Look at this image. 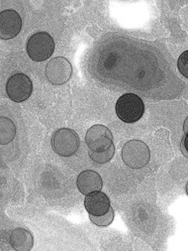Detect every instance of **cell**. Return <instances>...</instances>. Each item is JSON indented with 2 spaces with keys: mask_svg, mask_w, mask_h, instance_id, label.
Returning <instances> with one entry per match:
<instances>
[{
  "mask_svg": "<svg viewBox=\"0 0 188 251\" xmlns=\"http://www.w3.org/2000/svg\"><path fill=\"white\" fill-rule=\"evenodd\" d=\"M55 42L47 32H38L32 35L27 42V53L35 62L48 60L54 53Z\"/></svg>",
  "mask_w": 188,
  "mask_h": 251,
  "instance_id": "cell-1",
  "label": "cell"
},
{
  "mask_svg": "<svg viewBox=\"0 0 188 251\" xmlns=\"http://www.w3.org/2000/svg\"><path fill=\"white\" fill-rule=\"evenodd\" d=\"M10 245L17 251H30L34 245L32 233L25 228H15L11 231Z\"/></svg>",
  "mask_w": 188,
  "mask_h": 251,
  "instance_id": "cell-11",
  "label": "cell"
},
{
  "mask_svg": "<svg viewBox=\"0 0 188 251\" xmlns=\"http://www.w3.org/2000/svg\"><path fill=\"white\" fill-rule=\"evenodd\" d=\"M85 143L89 148L88 151L100 152L114 146L112 132L104 125L96 124L91 126L85 135Z\"/></svg>",
  "mask_w": 188,
  "mask_h": 251,
  "instance_id": "cell-6",
  "label": "cell"
},
{
  "mask_svg": "<svg viewBox=\"0 0 188 251\" xmlns=\"http://www.w3.org/2000/svg\"><path fill=\"white\" fill-rule=\"evenodd\" d=\"M186 194H187V196H188V182H187V184H186Z\"/></svg>",
  "mask_w": 188,
  "mask_h": 251,
  "instance_id": "cell-18",
  "label": "cell"
},
{
  "mask_svg": "<svg viewBox=\"0 0 188 251\" xmlns=\"http://www.w3.org/2000/svg\"><path fill=\"white\" fill-rule=\"evenodd\" d=\"M183 130H184L185 134L188 133V117L185 119V121L183 123Z\"/></svg>",
  "mask_w": 188,
  "mask_h": 251,
  "instance_id": "cell-17",
  "label": "cell"
},
{
  "mask_svg": "<svg viewBox=\"0 0 188 251\" xmlns=\"http://www.w3.org/2000/svg\"><path fill=\"white\" fill-rule=\"evenodd\" d=\"M177 67L180 74L188 78V50L183 52L178 58Z\"/></svg>",
  "mask_w": 188,
  "mask_h": 251,
  "instance_id": "cell-15",
  "label": "cell"
},
{
  "mask_svg": "<svg viewBox=\"0 0 188 251\" xmlns=\"http://www.w3.org/2000/svg\"><path fill=\"white\" fill-rule=\"evenodd\" d=\"M71 74V64L63 57L54 58L46 67V76L52 85L55 86H62L68 81Z\"/></svg>",
  "mask_w": 188,
  "mask_h": 251,
  "instance_id": "cell-7",
  "label": "cell"
},
{
  "mask_svg": "<svg viewBox=\"0 0 188 251\" xmlns=\"http://www.w3.org/2000/svg\"><path fill=\"white\" fill-rule=\"evenodd\" d=\"M145 112V105L140 97L125 94L116 102L117 116L126 123H134L141 119Z\"/></svg>",
  "mask_w": 188,
  "mask_h": 251,
  "instance_id": "cell-2",
  "label": "cell"
},
{
  "mask_svg": "<svg viewBox=\"0 0 188 251\" xmlns=\"http://www.w3.org/2000/svg\"><path fill=\"white\" fill-rule=\"evenodd\" d=\"M84 206L89 215L102 216L105 215L110 208V200L106 194L98 191L86 195L84 200Z\"/></svg>",
  "mask_w": 188,
  "mask_h": 251,
  "instance_id": "cell-9",
  "label": "cell"
},
{
  "mask_svg": "<svg viewBox=\"0 0 188 251\" xmlns=\"http://www.w3.org/2000/svg\"><path fill=\"white\" fill-rule=\"evenodd\" d=\"M150 158L148 146L141 140H130L122 148V159L132 169H141Z\"/></svg>",
  "mask_w": 188,
  "mask_h": 251,
  "instance_id": "cell-3",
  "label": "cell"
},
{
  "mask_svg": "<svg viewBox=\"0 0 188 251\" xmlns=\"http://www.w3.org/2000/svg\"><path fill=\"white\" fill-rule=\"evenodd\" d=\"M180 148H181V152L182 154L188 158V133L185 134L181 140V144H180Z\"/></svg>",
  "mask_w": 188,
  "mask_h": 251,
  "instance_id": "cell-16",
  "label": "cell"
},
{
  "mask_svg": "<svg viewBox=\"0 0 188 251\" xmlns=\"http://www.w3.org/2000/svg\"><path fill=\"white\" fill-rule=\"evenodd\" d=\"M22 27L20 15L12 9L4 10L0 13V37L3 40H9L16 37Z\"/></svg>",
  "mask_w": 188,
  "mask_h": 251,
  "instance_id": "cell-8",
  "label": "cell"
},
{
  "mask_svg": "<svg viewBox=\"0 0 188 251\" xmlns=\"http://www.w3.org/2000/svg\"><path fill=\"white\" fill-rule=\"evenodd\" d=\"M16 134L14 123L6 117L0 118V142L2 145L10 143Z\"/></svg>",
  "mask_w": 188,
  "mask_h": 251,
  "instance_id": "cell-12",
  "label": "cell"
},
{
  "mask_svg": "<svg viewBox=\"0 0 188 251\" xmlns=\"http://www.w3.org/2000/svg\"><path fill=\"white\" fill-rule=\"evenodd\" d=\"M114 153H115V146H112L108 150L100 151V152L88 151L89 157L98 164H105L109 162L113 158V156H114Z\"/></svg>",
  "mask_w": 188,
  "mask_h": 251,
  "instance_id": "cell-13",
  "label": "cell"
},
{
  "mask_svg": "<svg viewBox=\"0 0 188 251\" xmlns=\"http://www.w3.org/2000/svg\"><path fill=\"white\" fill-rule=\"evenodd\" d=\"M54 151L62 157H69L78 152L81 140L77 132L69 128L58 129L52 137Z\"/></svg>",
  "mask_w": 188,
  "mask_h": 251,
  "instance_id": "cell-4",
  "label": "cell"
},
{
  "mask_svg": "<svg viewBox=\"0 0 188 251\" xmlns=\"http://www.w3.org/2000/svg\"><path fill=\"white\" fill-rule=\"evenodd\" d=\"M79 191L84 195H88L93 192L101 191L103 182L101 176L92 170H85L82 172L77 180Z\"/></svg>",
  "mask_w": 188,
  "mask_h": 251,
  "instance_id": "cell-10",
  "label": "cell"
},
{
  "mask_svg": "<svg viewBox=\"0 0 188 251\" xmlns=\"http://www.w3.org/2000/svg\"><path fill=\"white\" fill-rule=\"evenodd\" d=\"M89 219L97 226H108L113 222V220H114V211H113V208L110 206L109 211L105 215L99 217L89 215Z\"/></svg>",
  "mask_w": 188,
  "mask_h": 251,
  "instance_id": "cell-14",
  "label": "cell"
},
{
  "mask_svg": "<svg viewBox=\"0 0 188 251\" xmlns=\"http://www.w3.org/2000/svg\"><path fill=\"white\" fill-rule=\"evenodd\" d=\"M33 92V83L24 74H15L9 77L6 83V93L9 99L15 102L27 100Z\"/></svg>",
  "mask_w": 188,
  "mask_h": 251,
  "instance_id": "cell-5",
  "label": "cell"
}]
</instances>
